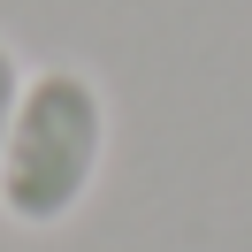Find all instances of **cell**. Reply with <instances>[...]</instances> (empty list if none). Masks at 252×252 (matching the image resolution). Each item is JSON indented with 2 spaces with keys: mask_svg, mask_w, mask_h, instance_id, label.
Here are the masks:
<instances>
[{
  "mask_svg": "<svg viewBox=\"0 0 252 252\" xmlns=\"http://www.w3.org/2000/svg\"><path fill=\"white\" fill-rule=\"evenodd\" d=\"M16 99H23V69H16V46L0 38V145H8V123H16Z\"/></svg>",
  "mask_w": 252,
  "mask_h": 252,
  "instance_id": "obj_2",
  "label": "cell"
},
{
  "mask_svg": "<svg viewBox=\"0 0 252 252\" xmlns=\"http://www.w3.org/2000/svg\"><path fill=\"white\" fill-rule=\"evenodd\" d=\"M107 160V99L84 69H38L23 77L16 123L0 145V214L23 229L69 221L99 184Z\"/></svg>",
  "mask_w": 252,
  "mask_h": 252,
  "instance_id": "obj_1",
  "label": "cell"
}]
</instances>
